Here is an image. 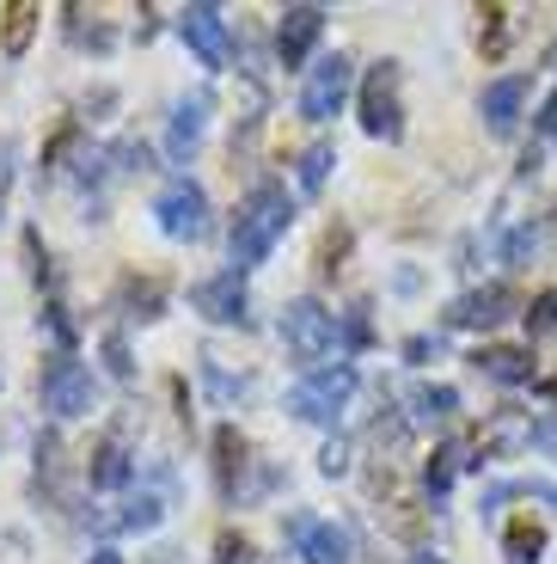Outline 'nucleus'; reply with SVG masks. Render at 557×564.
Masks as SVG:
<instances>
[{
    "label": "nucleus",
    "mask_w": 557,
    "mask_h": 564,
    "mask_svg": "<svg viewBox=\"0 0 557 564\" xmlns=\"http://www.w3.org/2000/svg\"><path fill=\"white\" fill-rule=\"evenodd\" d=\"M294 221V197L288 184H258L245 203H239L233 227H227V252H233V270L245 276L251 264H264L270 252H276V240L288 234Z\"/></svg>",
    "instance_id": "1"
},
{
    "label": "nucleus",
    "mask_w": 557,
    "mask_h": 564,
    "mask_svg": "<svg viewBox=\"0 0 557 564\" xmlns=\"http://www.w3.org/2000/svg\"><path fill=\"white\" fill-rule=\"evenodd\" d=\"M356 387H362L356 362H325V368H313L307 381H301V387L288 393V411H294L301 423H325V430H331V423L349 411Z\"/></svg>",
    "instance_id": "2"
},
{
    "label": "nucleus",
    "mask_w": 557,
    "mask_h": 564,
    "mask_svg": "<svg viewBox=\"0 0 557 564\" xmlns=\"http://www.w3.org/2000/svg\"><path fill=\"white\" fill-rule=\"evenodd\" d=\"M37 393H43V411H50V417H62V423L86 417V411H92V368H86L80 356L56 350L50 362H43Z\"/></svg>",
    "instance_id": "3"
},
{
    "label": "nucleus",
    "mask_w": 557,
    "mask_h": 564,
    "mask_svg": "<svg viewBox=\"0 0 557 564\" xmlns=\"http://www.w3.org/2000/svg\"><path fill=\"white\" fill-rule=\"evenodd\" d=\"M154 215H160V234L166 240H184V246H203L209 240V191L203 184H190V178H178V184H166L160 191V203H154Z\"/></svg>",
    "instance_id": "4"
},
{
    "label": "nucleus",
    "mask_w": 557,
    "mask_h": 564,
    "mask_svg": "<svg viewBox=\"0 0 557 564\" xmlns=\"http://www.w3.org/2000/svg\"><path fill=\"white\" fill-rule=\"evenodd\" d=\"M282 344H288L301 362L325 368V356L337 350V319L313 295L307 301H288V307H282Z\"/></svg>",
    "instance_id": "5"
},
{
    "label": "nucleus",
    "mask_w": 557,
    "mask_h": 564,
    "mask_svg": "<svg viewBox=\"0 0 557 564\" xmlns=\"http://www.w3.org/2000/svg\"><path fill=\"white\" fill-rule=\"evenodd\" d=\"M362 129L374 141L404 135V99H398V62H374L362 80Z\"/></svg>",
    "instance_id": "6"
},
{
    "label": "nucleus",
    "mask_w": 557,
    "mask_h": 564,
    "mask_svg": "<svg viewBox=\"0 0 557 564\" xmlns=\"http://www.w3.org/2000/svg\"><path fill=\"white\" fill-rule=\"evenodd\" d=\"M349 86H356L349 56L313 62V68H307V86H301V117H307V123H331V117L349 105Z\"/></svg>",
    "instance_id": "7"
},
{
    "label": "nucleus",
    "mask_w": 557,
    "mask_h": 564,
    "mask_svg": "<svg viewBox=\"0 0 557 564\" xmlns=\"http://www.w3.org/2000/svg\"><path fill=\"white\" fill-rule=\"evenodd\" d=\"M282 540L294 546V558H301V564H349V534H343L337 522L307 516V509H288Z\"/></svg>",
    "instance_id": "8"
},
{
    "label": "nucleus",
    "mask_w": 557,
    "mask_h": 564,
    "mask_svg": "<svg viewBox=\"0 0 557 564\" xmlns=\"http://www.w3.org/2000/svg\"><path fill=\"white\" fill-rule=\"evenodd\" d=\"M509 313H515V289H509V282H484V289H472V295L447 301L441 319L454 325V332H496Z\"/></svg>",
    "instance_id": "9"
},
{
    "label": "nucleus",
    "mask_w": 557,
    "mask_h": 564,
    "mask_svg": "<svg viewBox=\"0 0 557 564\" xmlns=\"http://www.w3.org/2000/svg\"><path fill=\"white\" fill-rule=\"evenodd\" d=\"M190 307L203 313V319H215V325H251V289H245L239 270H221V276H209V282L190 289Z\"/></svg>",
    "instance_id": "10"
},
{
    "label": "nucleus",
    "mask_w": 557,
    "mask_h": 564,
    "mask_svg": "<svg viewBox=\"0 0 557 564\" xmlns=\"http://www.w3.org/2000/svg\"><path fill=\"white\" fill-rule=\"evenodd\" d=\"M178 37L196 50L203 68H227V13H221V7H209V0L184 7V13H178Z\"/></svg>",
    "instance_id": "11"
},
{
    "label": "nucleus",
    "mask_w": 557,
    "mask_h": 564,
    "mask_svg": "<svg viewBox=\"0 0 557 564\" xmlns=\"http://www.w3.org/2000/svg\"><path fill=\"white\" fill-rule=\"evenodd\" d=\"M325 7H288L282 13V25H276V62L282 68H307V56L319 50V37H325Z\"/></svg>",
    "instance_id": "12"
},
{
    "label": "nucleus",
    "mask_w": 557,
    "mask_h": 564,
    "mask_svg": "<svg viewBox=\"0 0 557 564\" xmlns=\"http://www.w3.org/2000/svg\"><path fill=\"white\" fill-rule=\"evenodd\" d=\"M209 117H215V93H184V99L172 105V123H166V154L178 160V166L196 154V141H203Z\"/></svg>",
    "instance_id": "13"
},
{
    "label": "nucleus",
    "mask_w": 557,
    "mask_h": 564,
    "mask_svg": "<svg viewBox=\"0 0 557 564\" xmlns=\"http://www.w3.org/2000/svg\"><path fill=\"white\" fill-rule=\"evenodd\" d=\"M472 368L484 375V381H496V387H533L539 381L527 344H484V350L472 356Z\"/></svg>",
    "instance_id": "14"
},
{
    "label": "nucleus",
    "mask_w": 557,
    "mask_h": 564,
    "mask_svg": "<svg viewBox=\"0 0 557 564\" xmlns=\"http://www.w3.org/2000/svg\"><path fill=\"white\" fill-rule=\"evenodd\" d=\"M521 105H527V80H521V74H509V80H490V86H484V99H478V117L490 123V135H515Z\"/></svg>",
    "instance_id": "15"
},
{
    "label": "nucleus",
    "mask_w": 557,
    "mask_h": 564,
    "mask_svg": "<svg viewBox=\"0 0 557 564\" xmlns=\"http://www.w3.org/2000/svg\"><path fill=\"white\" fill-rule=\"evenodd\" d=\"M129 473H135V460H129L123 436H105L92 448V460H86V479H92V491H123Z\"/></svg>",
    "instance_id": "16"
},
{
    "label": "nucleus",
    "mask_w": 557,
    "mask_h": 564,
    "mask_svg": "<svg viewBox=\"0 0 557 564\" xmlns=\"http://www.w3.org/2000/svg\"><path fill=\"white\" fill-rule=\"evenodd\" d=\"M245 466H251L245 436H239L233 423H227V430H215V479H221V497H245V491H239Z\"/></svg>",
    "instance_id": "17"
},
{
    "label": "nucleus",
    "mask_w": 557,
    "mask_h": 564,
    "mask_svg": "<svg viewBox=\"0 0 557 564\" xmlns=\"http://www.w3.org/2000/svg\"><path fill=\"white\" fill-rule=\"evenodd\" d=\"M160 516H166V503L141 491V497H129L117 516H98V528H105V534H148V528H160Z\"/></svg>",
    "instance_id": "18"
},
{
    "label": "nucleus",
    "mask_w": 557,
    "mask_h": 564,
    "mask_svg": "<svg viewBox=\"0 0 557 564\" xmlns=\"http://www.w3.org/2000/svg\"><path fill=\"white\" fill-rule=\"evenodd\" d=\"M404 405H411V417H417V423H447L454 411H460V393H454L447 381H417Z\"/></svg>",
    "instance_id": "19"
},
{
    "label": "nucleus",
    "mask_w": 557,
    "mask_h": 564,
    "mask_svg": "<svg viewBox=\"0 0 557 564\" xmlns=\"http://www.w3.org/2000/svg\"><path fill=\"white\" fill-rule=\"evenodd\" d=\"M337 166V148L331 141H313V148H301V160H294V184H301V197H319L325 178H331Z\"/></svg>",
    "instance_id": "20"
},
{
    "label": "nucleus",
    "mask_w": 557,
    "mask_h": 564,
    "mask_svg": "<svg viewBox=\"0 0 557 564\" xmlns=\"http://www.w3.org/2000/svg\"><path fill=\"white\" fill-rule=\"evenodd\" d=\"M37 7H31V0H13V7H7V13H0V50H7V56H25V43L37 37Z\"/></svg>",
    "instance_id": "21"
},
{
    "label": "nucleus",
    "mask_w": 557,
    "mask_h": 564,
    "mask_svg": "<svg viewBox=\"0 0 557 564\" xmlns=\"http://www.w3.org/2000/svg\"><path fill=\"white\" fill-rule=\"evenodd\" d=\"M484 25H478V50H484L490 62L509 56V37H515V7H484Z\"/></svg>",
    "instance_id": "22"
},
{
    "label": "nucleus",
    "mask_w": 557,
    "mask_h": 564,
    "mask_svg": "<svg viewBox=\"0 0 557 564\" xmlns=\"http://www.w3.org/2000/svg\"><path fill=\"white\" fill-rule=\"evenodd\" d=\"M466 466V442H441V448L429 454V466H423V485H429V497H447V485H454V473Z\"/></svg>",
    "instance_id": "23"
},
{
    "label": "nucleus",
    "mask_w": 557,
    "mask_h": 564,
    "mask_svg": "<svg viewBox=\"0 0 557 564\" xmlns=\"http://www.w3.org/2000/svg\"><path fill=\"white\" fill-rule=\"evenodd\" d=\"M539 552H545V528L533 522V516L502 534V558H509V564H539Z\"/></svg>",
    "instance_id": "24"
},
{
    "label": "nucleus",
    "mask_w": 557,
    "mask_h": 564,
    "mask_svg": "<svg viewBox=\"0 0 557 564\" xmlns=\"http://www.w3.org/2000/svg\"><path fill=\"white\" fill-rule=\"evenodd\" d=\"M123 301L135 307V319H160V301H166V289H160V282H135V276H129V282H123Z\"/></svg>",
    "instance_id": "25"
},
{
    "label": "nucleus",
    "mask_w": 557,
    "mask_h": 564,
    "mask_svg": "<svg viewBox=\"0 0 557 564\" xmlns=\"http://www.w3.org/2000/svg\"><path fill=\"white\" fill-rule=\"evenodd\" d=\"M527 332H533V338H557V289L533 295V307H527Z\"/></svg>",
    "instance_id": "26"
},
{
    "label": "nucleus",
    "mask_w": 557,
    "mask_h": 564,
    "mask_svg": "<svg viewBox=\"0 0 557 564\" xmlns=\"http://www.w3.org/2000/svg\"><path fill=\"white\" fill-rule=\"evenodd\" d=\"M349 258V227H325L319 240V276H337V264Z\"/></svg>",
    "instance_id": "27"
},
{
    "label": "nucleus",
    "mask_w": 557,
    "mask_h": 564,
    "mask_svg": "<svg viewBox=\"0 0 557 564\" xmlns=\"http://www.w3.org/2000/svg\"><path fill=\"white\" fill-rule=\"evenodd\" d=\"M368 338H374V325H368V307H349V313H343V325H337V344L362 350Z\"/></svg>",
    "instance_id": "28"
},
{
    "label": "nucleus",
    "mask_w": 557,
    "mask_h": 564,
    "mask_svg": "<svg viewBox=\"0 0 557 564\" xmlns=\"http://www.w3.org/2000/svg\"><path fill=\"white\" fill-rule=\"evenodd\" d=\"M319 473H325V479H337V473H349V442H343V436H331V442H325V454H319Z\"/></svg>",
    "instance_id": "29"
},
{
    "label": "nucleus",
    "mask_w": 557,
    "mask_h": 564,
    "mask_svg": "<svg viewBox=\"0 0 557 564\" xmlns=\"http://www.w3.org/2000/svg\"><path fill=\"white\" fill-rule=\"evenodd\" d=\"M215 564H251V546L239 534H221V546H215Z\"/></svg>",
    "instance_id": "30"
},
{
    "label": "nucleus",
    "mask_w": 557,
    "mask_h": 564,
    "mask_svg": "<svg viewBox=\"0 0 557 564\" xmlns=\"http://www.w3.org/2000/svg\"><path fill=\"white\" fill-rule=\"evenodd\" d=\"M527 252H539V227H521L509 240V264H527Z\"/></svg>",
    "instance_id": "31"
},
{
    "label": "nucleus",
    "mask_w": 557,
    "mask_h": 564,
    "mask_svg": "<svg viewBox=\"0 0 557 564\" xmlns=\"http://www.w3.org/2000/svg\"><path fill=\"white\" fill-rule=\"evenodd\" d=\"M533 135H539V141H557V93L539 105V117H533Z\"/></svg>",
    "instance_id": "32"
},
{
    "label": "nucleus",
    "mask_w": 557,
    "mask_h": 564,
    "mask_svg": "<svg viewBox=\"0 0 557 564\" xmlns=\"http://www.w3.org/2000/svg\"><path fill=\"white\" fill-rule=\"evenodd\" d=\"M105 356H111V375L123 381L129 375V356H123V338H105Z\"/></svg>",
    "instance_id": "33"
},
{
    "label": "nucleus",
    "mask_w": 557,
    "mask_h": 564,
    "mask_svg": "<svg viewBox=\"0 0 557 564\" xmlns=\"http://www.w3.org/2000/svg\"><path fill=\"white\" fill-rule=\"evenodd\" d=\"M435 350H441V338H411V344H404V356H411V362H423V356H435Z\"/></svg>",
    "instance_id": "34"
},
{
    "label": "nucleus",
    "mask_w": 557,
    "mask_h": 564,
    "mask_svg": "<svg viewBox=\"0 0 557 564\" xmlns=\"http://www.w3.org/2000/svg\"><path fill=\"white\" fill-rule=\"evenodd\" d=\"M86 564H123V552H111V546H98V552H92V558H86Z\"/></svg>",
    "instance_id": "35"
},
{
    "label": "nucleus",
    "mask_w": 557,
    "mask_h": 564,
    "mask_svg": "<svg viewBox=\"0 0 557 564\" xmlns=\"http://www.w3.org/2000/svg\"><path fill=\"white\" fill-rule=\"evenodd\" d=\"M533 387H539V399H551V405H557V375H551V381H533Z\"/></svg>",
    "instance_id": "36"
},
{
    "label": "nucleus",
    "mask_w": 557,
    "mask_h": 564,
    "mask_svg": "<svg viewBox=\"0 0 557 564\" xmlns=\"http://www.w3.org/2000/svg\"><path fill=\"white\" fill-rule=\"evenodd\" d=\"M404 564H447V558H435V552H411Z\"/></svg>",
    "instance_id": "37"
},
{
    "label": "nucleus",
    "mask_w": 557,
    "mask_h": 564,
    "mask_svg": "<svg viewBox=\"0 0 557 564\" xmlns=\"http://www.w3.org/2000/svg\"><path fill=\"white\" fill-rule=\"evenodd\" d=\"M545 68H551V74H557V37H551V50H545Z\"/></svg>",
    "instance_id": "38"
}]
</instances>
